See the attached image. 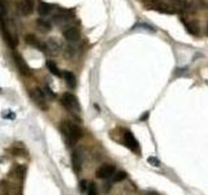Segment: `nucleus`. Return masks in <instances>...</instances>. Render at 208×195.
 <instances>
[{
	"instance_id": "f257e3e1",
	"label": "nucleus",
	"mask_w": 208,
	"mask_h": 195,
	"mask_svg": "<svg viewBox=\"0 0 208 195\" xmlns=\"http://www.w3.org/2000/svg\"><path fill=\"white\" fill-rule=\"evenodd\" d=\"M61 133L64 134L68 144H74L83 134V130L79 125L72 121H64L61 124Z\"/></svg>"
},
{
	"instance_id": "f03ea898",
	"label": "nucleus",
	"mask_w": 208,
	"mask_h": 195,
	"mask_svg": "<svg viewBox=\"0 0 208 195\" xmlns=\"http://www.w3.org/2000/svg\"><path fill=\"white\" fill-rule=\"evenodd\" d=\"M61 105L64 107L65 109H68L72 113H78L81 111L79 103H78V99L75 95L70 92H65L64 95L61 96Z\"/></svg>"
},
{
	"instance_id": "7ed1b4c3",
	"label": "nucleus",
	"mask_w": 208,
	"mask_h": 195,
	"mask_svg": "<svg viewBox=\"0 0 208 195\" xmlns=\"http://www.w3.org/2000/svg\"><path fill=\"white\" fill-rule=\"evenodd\" d=\"M29 95H30V98L33 99V101L39 107V108L44 109V111L48 108V104H47V96H46V94H44V91L42 90V88H38V87L33 88V90H30Z\"/></svg>"
},
{
	"instance_id": "20e7f679",
	"label": "nucleus",
	"mask_w": 208,
	"mask_h": 195,
	"mask_svg": "<svg viewBox=\"0 0 208 195\" xmlns=\"http://www.w3.org/2000/svg\"><path fill=\"white\" fill-rule=\"evenodd\" d=\"M116 173V168L112 164H103L96 169V177L100 179H108L111 177H113V174Z\"/></svg>"
},
{
	"instance_id": "39448f33",
	"label": "nucleus",
	"mask_w": 208,
	"mask_h": 195,
	"mask_svg": "<svg viewBox=\"0 0 208 195\" xmlns=\"http://www.w3.org/2000/svg\"><path fill=\"white\" fill-rule=\"evenodd\" d=\"M17 9L21 14L29 16L34 10V0H18L17 1Z\"/></svg>"
},
{
	"instance_id": "423d86ee",
	"label": "nucleus",
	"mask_w": 208,
	"mask_h": 195,
	"mask_svg": "<svg viewBox=\"0 0 208 195\" xmlns=\"http://www.w3.org/2000/svg\"><path fill=\"white\" fill-rule=\"evenodd\" d=\"M13 59H14V62H16V65H17V68H18V70H20L21 74H23V75H29V74H30V73H31L30 68H29L27 62L23 60V57L21 56V55L13 53Z\"/></svg>"
},
{
	"instance_id": "0eeeda50",
	"label": "nucleus",
	"mask_w": 208,
	"mask_h": 195,
	"mask_svg": "<svg viewBox=\"0 0 208 195\" xmlns=\"http://www.w3.org/2000/svg\"><path fill=\"white\" fill-rule=\"evenodd\" d=\"M124 142H125V144H126V147L129 148V150H131L133 152H138V150H139V147H138V140L135 139V137L133 135V133L130 131V130L125 131Z\"/></svg>"
},
{
	"instance_id": "6e6552de",
	"label": "nucleus",
	"mask_w": 208,
	"mask_h": 195,
	"mask_svg": "<svg viewBox=\"0 0 208 195\" xmlns=\"http://www.w3.org/2000/svg\"><path fill=\"white\" fill-rule=\"evenodd\" d=\"M25 42H26L27 44H30V46L36 47L39 51H42V52H44V53H47L46 42H44V43H43V42H40L35 35H33V34H27V35L25 36Z\"/></svg>"
},
{
	"instance_id": "1a4fd4ad",
	"label": "nucleus",
	"mask_w": 208,
	"mask_h": 195,
	"mask_svg": "<svg viewBox=\"0 0 208 195\" xmlns=\"http://www.w3.org/2000/svg\"><path fill=\"white\" fill-rule=\"evenodd\" d=\"M64 38L68 42H78L81 38V33L77 27L72 26V27H68L66 30H64Z\"/></svg>"
},
{
	"instance_id": "9d476101",
	"label": "nucleus",
	"mask_w": 208,
	"mask_h": 195,
	"mask_svg": "<svg viewBox=\"0 0 208 195\" xmlns=\"http://www.w3.org/2000/svg\"><path fill=\"white\" fill-rule=\"evenodd\" d=\"M46 48H47V53L57 55L60 51H61V44H60L55 38H51L46 42Z\"/></svg>"
},
{
	"instance_id": "9b49d317",
	"label": "nucleus",
	"mask_w": 208,
	"mask_h": 195,
	"mask_svg": "<svg viewBox=\"0 0 208 195\" xmlns=\"http://www.w3.org/2000/svg\"><path fill=\"white\" fill-rule=\"evenodd\" d=\"M52 21H53V23H56V25L62 26L72 21V16L66 14V13H59V14H55L53 17H52Z\"/></svg>"
},
{
	"instance_id": "f8f14e48",
	"label": "nucleus",
	"mask_w": 208,
	"mask_h": 195,
	"mask_svg": "<svg viewBox=\"0 0 208 195\" xmlns=\"http://www.w3.org/2000/svg\"><path fill=\"white\" fill-rule=\"evenodd\" d=\"M61 77L64 78L65 83H66V86L69 88H74L75 87V85H77V79H75V75L73 74L72 72H69V70H64Z\"/></svg>"
},
{
	"instance_id": "ddd939ff",
	"label": "nucleus",
	"mask_w": 208,
	"mask_h": 195,
	"mask_svg": "<svg viewBox=\"0 0 208 195\" xmlns=\"http://www.w3.org/2000/svg\"><path fill=\"white\" fill-rule=\"evenodd\" d=\"M172 4L176 5L179 9H185V10H190L191 8H194V3L191 0H170Z\"/></svg>"
},
{
	"instance_id": "4468645a",
	"label": "nucleus",
	"mask_w": 208,
	"mask_h": 195,
	"mask_svg": "<svg viewBox=\"0 0 208 195\" xmlns=\"http://www.w3.org/2000/svg\"><path fill=\"white\" fill-rule=\"evenodd\" d=\"M72 164H73V169L78 173L81 170V168H82V157H81L78 151H74L72 153Z\"/></svg>"
},
{
	"instance_id": "2eb2a0df",
	"label": "nucleus",
	"mask_w": 208,
	"mask_h": 195,
	"mask_svg": "<svg viewBox=\"0 0 208 195\" xmlns=\"http://www.w3.org/2000/svg\"><path fill=\"white\" fill-rule=\"evenodd\" d=\"M182 22H183L187 33L192 34V35H198V34H199V30H198L199 27H198V25L195 22H192V21H186V20H182Z\"/></svg>"
},
{
	"instance_id": "dca6fc26",
	"label": "nucleus",
	"mask_w": 208,
	"mask_h": 195,
	"mask_svg": "<svg viewBox=\"0 0 208 195\" xmlns=\"http://www.w3.org/2000/svg\"><path fill=\"white\" fill-rule=\"evenodd\" d=\"M52 9H53V8H52V5L48 4V3L40 1V3H39V5H38V12H39V14H40V16L49 14Z\"/></svg>"
},
{
	"instance_id": "f3484780",
	"label": "nucleus",
	"mask_w": 208,
	"mask_h": 195,
	"mask_svg": "<svg viewBox=\"0 0 208 195\" xmlns=\"http://www.w3.org/2000/svg\"><path fill=\"white\" fill-rule=\"evenodd\" d=\"M36 27H38L39 31H42V33H48L49 30H51V25H49L48 21H46L44 18H39L38 21H36Z\"/></svg>"
},
{
	"instance_id": "a211bd4d",
	"label": "nucleus",
	"mask_w": 208,
	"mask_h": 195,
	"mask_svg": "<svg viewBox=\"0 0 208 195\" xmlns=\"http://www.w3.org/2000/svg\"><path fill=\"white\" fill-rule=\"evenodd\" d=\"M46 65H47V69H48L53 75H56V77H61V75H62V73L60 72V69L57 68V65L55 64V61L48 60V61L46 62Z\"/></svg>"
},
{
	"instance_id": "6ab92c4d",
	"label": "nucleus",
	"mask_w": 208,
	"mask_h": 195,
	"mask_svg": "<svg viewBox=\"0 0 208 195\" xmlns=\"http://www.w3.org/2000/svg\"><path fill=\"white\" fill-rule=\"evenodd\" d=\"M87 195H98V187L94 182H88V187H87V191H86Z\"/></svg>"
},
{
	"instance_id": "aec40b11",
	"label": "nucleus",
	"mask_w": 208,
	"mask_h": 195,
	"mask_svg": "<svg viewBox=\"0 0 208 195\" xmlns=\"http://www.w3.org/2000/svg\"><path fill=\"white\" fill-rule=\"evenodd\" d=\"M126 178V173L125 172H116V173L113 174V182H120L122 181V179Z\"/></svg>"
},
{
	"instance_id": "412c9836",
	"label": "nucleus",
	"mask_w": 208,
	"mask_h": 195,
	"mask_svg": "<svg viewBox=\"0 0 208 195\" xmlns=\"http://www.w3.org/2000/svg\"><path fill=\"white\" fill-rule=\"evenodd\" d=\"M147 161L153 166H160V164H161L160 160H159L157 157H155V156H150V157L147 159Z\"/></svg>"
},
{
	"instance_id": "4be33fe9",
	"label": "nucleus",
	"mask_w": 208,
	"mask_h": 195,
	"mask_svg": "<svg viewBox=\"0 0 208 195\" xmlns=\"http://www.w3.org/2000/svg\"><path fill=\"white\" fill-rule=\"evenodd\" d=\"M87 187H88V181H86V179H82V181L79 182V190L81 192H85L87 191Z\"/></svg>"
},
{
	"instance_id": "5701e85b",
	"label": "nucleus",
	"mask_w": 208,
	"mask_h": 195,
	"mask_svg": "<svg viewBox=\"0 0 208 195\" xmlns=\"http://www.w3.org/2000/svg\"><path fill=\"white\" fill-rule=\"evenodd\" d=\"M43 91H44V94H46V96H47V99H55V92H52V90L47 86V87H44L43 88Z\"/></svg>"
},
{
	"instance_id": "b1692460",
	"label": "nucleus",
	"mask_w": 208,
	"mask_h": 195,
	"mask_svg": "<svg viewBox=\"0 0 208 195\" xmlns=\"http://www.w3.org/2000/svg\"><path fill=\"white\" fill-rule=\"evenodd\" d=\"M3 117H4V118H8V120H14L16 118V114L13 113L12 111H4Z\"/></svg>"
},
{
	"instance_id": "393cba45",
	"label": "nucleus",
	"mask_w": 208,
	"mask_h": 195,
	"mask_svg": "<svg viewBox=\"0 0 208 195\" xmlns=\"http://www.w3.org/2000/svg\"><path fill=\"white\" fill-rule=\"evenodd\" d=\"M75 53V51H74V48L73 47H66V49H65V56L66 57H73V55Z\"/></svg>"
},
{
	"instance_id": "a878e982",
	"label": "nucleus",
	"mask_w": 208,
	"mask_h": 195,
	"mask_svg": "<svg viewBox=\"0 0 208 195\" xmlns=\"http://www.w3.org/2000/svg\"><path fill=\"white\" fill-rule=\"evenodd\" d=\"M135 27H144L146 30H151V31H155V29H153L152 26L147 25V23H138V25H135V26H134V29H135Z\"/></svg>"
},
{
	"instance_id": "bb28decb",
	"label": "nucleus",
	"mask_w": 208,
	"mask_h": 195,
	"mask_svg": "<svg viewBox=\"0 0 208 195\" xmlns=\"http://www.w3.org/2000/svg\"><path fill=\"white\" fill-rule=\"evenodd\" d=\"M7 195H20V192L16 191V190H9V191L7 192Z\"/></svg>"
},
{
	"instance_id": "cd10ccee",
	"label": "nucleus",
	"mask_w": 208,
	"mask_h": 195,
	"mask_svg": "<svg viewBox=\"0 0 208 195\" xmlns=\"http://www.w3.org/2000/svg\"><path fill=\"white\" fill-rule=\"evenodd\" d=\"M177 70H178V72H177V74H178V75H181V74H183V73L186 72V70H187V68H181V69H177Z\"/></svg>"
},
{
	"instance_id": "c85d7f7f",
	"label": "nucleus",
	"mask_w": 208,
	"mask_h": 195,
	"mask_svg": "<svg viewBox=\"0 0 208 195\" xmlns=\"http://www.w3.org/2000/svg\"><path fill=\"white\" fill-rule=\"evenodd\" d=\"M147 117H148V112H146V113L143 114L142 117H140V120H146V118H147Z\"/></svg>"
},
{
	"instance_id": "c756f323",
	"label": "nucleus",
	"mask_w": 208,
	"mask_h": 195,
	"mask_svg": "<svg viewBox=\"0 0 208 195\" xmlns=\"http://www.w3.org/2000/svg\"><path fill=\"white\" fill-rule=\"evenodd\" d=\"M146 195H159V194L155 191H150V192H146Z\"/></svg>"
}]
</instances>
